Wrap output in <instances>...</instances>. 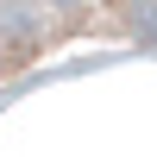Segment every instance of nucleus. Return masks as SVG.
<instances>
[{
    "mask_svg": "<svg viewBox=\"0 0 157 157\" xmlns=\"http://www.w3.org/2000/svg\"><path fill=\"white\" fill-rule=\"evenodd\" d=\"M75 32H126L157 44V0H0V69L44 57Z\"/></svg>",
    "mask_w": 157,
    "mask_h": 157,
    "instance_id": "obj_1",
    "label": "nucleus"
}]
</instances>
